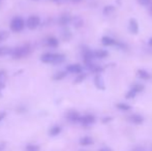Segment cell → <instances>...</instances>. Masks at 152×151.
<instances>
[{
    "label": "cell",
    "mask_w": 152,
    "mask_h": 151,
    "mask_svg": "<svg viewBox=\"0 0 152 151\" xmlns=\"http://www.w3.org/2000/svg\"><path fill=\"white\" fill-rule=\"evenodd\" d=\"M25 27V21L21 17H15L10 21V28L12 32H21Z\"/></svg>",
    "instance_id": "3"
},
{
    "label": "cell",
    "mask_w": 152,
    "mask_h": 151,
    "mask_svg": "<svg viewBox=\"0 0 152 151\" xmlns=\"http://www.w3.org/2000/svg\"><path fill=\"white\" fill-rule=\"evenodd\" d=\"M40 60L44 63H52V64H61L64 60L65 57L63 54H59V53H45L42 55Z\"/></svg>",
    "instance_id": "1"
},
{
    "label": "cell",
    "mask_w": 152,
    "mask_h": 151,
    "mask_svg": "<svg viewBox=\"0 0 152 151\" xmlns=\"http://www.w3.org/2000/svg\"><path fill=\"white\" fill-rule=\"evenodd\" d=\"M79 122H80L83 126H89V125H92L94 122H95V117H94V115H92V114L84 115V116H81Z\"/></svg>",
    "instance_id": "5"
},
{
    "label": "cell",
    "mask_w": 152,
    "mask_h": 151,
    "mask_svg": "<svg viewBox=\"0 0 152 151\" xmlns=\"http://www.w3.org/2000/svg\"><path fill=\"white\" fill-rule=\"evenodd\" d=\"M132 90L134 91L136 93H139V92H142L144 90V85L142 84H134L132 86Z\"/></svg>",
    "instance_id": "24"
},
{
    "label": "cell",
    "mask_w": 152,
    "mask_h": 151,
    "mask_svg": "<svg viewBox=\"0 0 152 151\" xmlns=\"http://www.w3.org/2000/svg\"><path fill=\"white\" fill-rule=\"evenodd\" d=\"M98 151H113V150L111 149L110 147H102V148H100Z\"/></svg>",
    "instance_id": "34"
},
{
    "label": "cell",
    "mask_w": 152,
    "mask_h": 151,
    "mask_svg": "<svg viewBox=\"0 0 152 151\" xmlns=\"http://www.w3.org/2000/svg\"><path fill=\"white\" fill-rule=\"evenodd\" d=\"M85 78H86V74H84V73L78 74L77 78L75 79V83H76V84H79V83H82L83 81L85 80Z\"/></svg>",
    "instance_id": "26"
},
{
    "label": "cell",
    "mask_w": 152,
    "mask_h": 151,
    "mask_svg": "<svg viewBox=\"0 0 152 151\" xmlns=\"http://www.w3.org/2000/svg\"><path fill=\"white\" fill-rule=\"evenodd\" d=\"M136 95H137V93L134 92V91H132V89H130V90L128 91L127 93H126L125 97H126V98H127V99H132V98H134V97L136 96Z\"/></svg>",
    "instance_id": "29"
},
{
    "label": "cell",
    "mask_w": 152,
    "mask_h": 151,
    "mask_svg": "<svg viewBox=\"0 0 152 151\" xmlns=\"http://www.w3.org/2000/svg\"><path fill=\"white\" fill-rule=\"evenodd\" d=\"M10 36V32H7V31H0V42H2V40H5L6 38H8Z\"/></svg>",
    "instance_id": "28"
},
{
    "label": "cell",
    "mask_w": 152,
    "mask_h": 151,
    "mask_svg": "<svg viewBox=\"0 0 152 151\" xmlns=\"http://www.w3.org/2000/svg\"><path fill=\"white\" fill-rule=\"evenodd\" d=\"M128 28H129V31L132 33V34H137V33L139 32L138 22H137L134 19H130V20H129V25H128Z\"/></svg>",
    "instance_id": "9"
},
{
    "label": "cell",
    "mask_w": 152,
    "mask_h": 151,
    "mask_svg": "<svg viewBox=\"0 0 152 151\" xmlns=\"http://www.w3.org/2000/svg\"><path fill=\"white\" fill-rule=\"evenodd\" d=\"M5 146H6V144L4 143V142L3 143H0V150H3L4 148H5Z\"/></svg>",
    "instance_id": "35"
},
{
    "label": "cell",
    "mask_w": 152,
    "mask_h": 151,
    "mask_svg": "<svg viewBox=\"0 0 152 151\" xmlns=\"http://www.w3.org/2000/svg\"><path fill=\"white\" fill-rule=\"evenodd\" d=\"M72 21L76 28H80V27H82L83 24H84V21H83V19L81 18V17H76V18L72 19Z\"/></svg>",
    "instance_id": "16"
},
{
    "label": "cell",
    "mask_w": 152,
    "mask_h": 151,
    "mask_svg": "<svg viewBox=\"0 0 152 151\" xmlns=\"http://www.w3.org/2000/svg\"><path fill=\"white\" fill-rule=\"evenodd\" d=\"M114 10H115V7H114V6L108 5V6H106V7L104 8L102 12H104V16H110V15L112 14V12H114Z\"/></svg>",
    "instance_id": "23"
},
{
    "label": "cell",
    "mask_w": 152,
    "mask_h": 151,
    "mask_svg": "<svg viewBox=\"0 0 152 151\" xmlns=\"http://www.w3.org/2000/svg\"><path fill=\"white\" fill-rule=\"evenodd\" d=\"M129 121H132V123H134V124H141V123H143V121H144V118H143V116H141V115L139 114H132V116H129Z\"/></svg>",
    "instance_id": "13"
},
{
    "label": "cell",
    "mask_w": 152,
    "mask_h": 151,
    "mask_svg": "<svg viewBox=\"0 0 152 151\" xmlns=\"http://www.w3.org/2000/svg\"><path fill=\"white\" fill-rule=\"evenodd\" d=\"M138 2L141 4V5L146 6V5H149V4L151 3V0H138Z\"/></svg>",
    "instance_id": "30"
},
{
    "label": "cell",
    "mask_w": 152,
    "mask_h": 151,
    "mask_svg": "<svg viewBox=\"0 0 152 151\" xmlns=\"http://www.w3.org/2000/svg\"><path fill=\"white\" fill-rule=\"evenodd\" d=\"M149 12H150V15L152 16V4H151V6H150V9H149Z\"/></svg>",
    "instance_id": "38"
},
{
    "label": "cell",
    "mask_w": 152,
    "mask_h": 151,
    "mask_svg": "<svg viewBox=\"0 0 152 151\" xmlns=\"http://www.w3.org/2000/svg\"><path fill=\"white\" fill-rule=\"evenodd\" d=\"M46 44L50 48H57L59 44V40L55 36H49L46 39Z\"/></svg>",
    "instance_id": "11"
},
{
    "label": "cell",
    "mask_w": 152,
    "mask_h": 151,
    "mask_svg": "<svg viewBox=\"0 0 152 151\" xmlns=\"http://www.w3.org/2000/svg\"><path fill=\"white\" fill-rule=\"evenodd\" d=\"M79 143L82 146H90L93 144V139H92L91 137H83L80 139Z\"/></svg>",
    "instance_id": "15"
},
{
    "label": "cell",
    "mask_w": 152,
    "mask_h": 151,
    "mask_svg": "<svg viewBox=\"0 0 152 151\" xmlns=\"http://www.w3.org/2000/svg\"><path fill=\"white\" fill-rule=\"evenodd\" d=\"M102 42L104 46H112V44H115V40L113 38H111L110 36H104L102 38Z\"/></svg>",
    "instance_id": "17"
},
{
    "label": "cell",
    "mask_w": 152,
    "mask_h": 151,
    "mask_svg": "<svg viewBox=\"0 0 152 151\" xmlns=\"http://www.w3.org/2000/svg\"><path fill=\"white\" fill-rule=\"evenodd\" d=\"M72 18L68 14H64V15H62V16H60V18H59V20H58V23L61 26H66V25H68L72 22Z\"/></svg>",
    "instance_id": "8"
},
{
    "label": "cell",
    "mask_w": 152,
    "mask_h": 151,
    "mask_svg": "<svg viewBox=\"0 0 152 151\" xmlns=\"http://www.w3.org/2000/svg\"><path fill=\"white\" fill-rule=\"evenodd\" d=\"M29 53H30V48H29V46L25 44V46H21L18 47V48L12 49L10 55H12V57L14 59H22L28 56Z\"/></svg>",
    "instance_id": "2"
},
{
    "label": "cell",
    "mask_w": 152,
    "mask_h": 151,
    "mask_svg": "<svg viewBox=\"0 0 152 151\" xmlns=\"http://www.w3.org/2000/svg\"><path fill=\"white\" fill-rule=\"evenodd\" d=\"M148 44H149V46H151V47H152V37L150 38V40H149Z\"/></svg>",
    "instance_id": "37"
},
{
    "label": "cell",
    "mask_w": 152,
    "mask_h": 151,
    "mask_svg": "<svg viewBox=\"0 0 152 151\" xmlns=\"http://www.w3.org/2000/svg\"><path fill=\"white\" fill-rule=\"evenodd\" d=\"M4 76H5V71H3V69H2V71H0V82H3V81H2V79L4 78Z\"/></svg>",
    "instance_id": "31"
},
{
    "label": "cell",
    "mask_w": 152,
    "mask_h": 151,
    "mask_svg": "<svg viewBox=\"0 0 152 151\" xmlns=\"http://www.w3.org/2000/svg\"><path fill=\"white\" fill-rule=\"evenodd\" d=\"M25 149H26V151H39L40 147L36 144H28Z\"/></svg>",
    "instance_id": "25"
},
{
    "label": "cell",
    "mask_w": 152,
    "mask_h": 151,
    "mask_svg": "<svg viewBox=\"0 0 152 151\" xmlns=\"http://www.w3.org/2000/svg\"><path fill=\"white\" fill-rule=\"evenodd\" d=\"M111 120H112V118H110V117H109V118H104V119H102V122L107 123V122H109V121H111Z\"/></svg>",
    "instance_id": "36"
},
{
    "label": "cell",
    "mask_w": 152,
    "mask_h": 151,
    "mask_svg": "<svg viewBox=\"0 0 152 151\" xmlns=\"http://www.w3.org/2000/svg\"><path fill=\"white\" fill-rule=\"evenodd\" d=\"M93 55H94V58L102 59L109 56V52L106 50H96L93 52Z\"/></svg>",
    "instance_id": "14"
},
{
    "label": "cell",
    "mask_w": 152,
    "mask_h": 151,
    "mask_svg": "<svg viewBox=\"0 0 152 151\" xmlns=\"http://www.w3.org/2000/svg\"><path fill=\"white\" fill-rule=\"evenodd\" d=\"M117 109L121 110V111H129L130 109H132V107H130L129 105H126V104H123V103H119L116 105Z\"/></svg>",
    "instance_id": "22"
},
{
    "label": "cell",
    "mask_w": 152,
    "mask_h": 151,
    "mask_svg": "<svg viewBox=\"0 0 152 151\" xmlns=\"http://www.w3.org/2000/svg\"><path fill=\"white\" fill-rule=\"evenodd\" d=\"M94 84H95L96 88L100 89V90H104V80H102V76L100 75H96L94 77Z\"/></svg>",
    "instance_id": "10"
},
{
    "label": "cell",
    "mask_w": 152,
    "mask_h": 151,
    "mask_svg": "<svg viewBox=\"0 0 152 151\" xmlns=\"http://www.w3.org/2000/svg\"><path fill=\"white\" fill-rule=\"evenodd\" d=\"M81 151H85V150H81Z\"/></svg>",
    "instance_id": "40"
},
{
    "label": "cell",
    "mask_w": 152,
    "mask_h": 151,
    "mask_svg": "<svg viewBox=\"0 0 152 151\" xmlns=\"http://www.w3.org/2000/svg\"><path fill=\"white\" fill-rule=\"evenodd\" d=\"M5 116H6L5 112H0V122H1L4 118H5Z\"/></svg>",
    "instance_id": "33"
},
{
    "label": "cell",
    "mask_w": 152,
    "mask_h": 151,
    "mask_svg": "<svg viewBox=\"0 0 152 151\" xmlns=\"http://www.w3.org/2000/svg\"><path fill=\"white\" fill-rule=\"evenodd\" d=\"M89 69H90L91 71H93L94 74H96V75H99V74L104 71V69H102V66H99V65H97V64H94V63Z\"/></svg>",
    "instance_id": "21"
},
{
    "label": "cell",
    "mask_w": 152,
    "mask_h": 151,
    "mask_svg": "<svg viewBox=\"0 0 152 151\" xmlns=\"http://www.w3.org/2000/svg\"><path fill=\"white\" fill-rule=\"evenodd\" d=\"M137 74H138V76L140 77L141 79H144V80H147V79L150 78V74H149L148 71H144V69H139V71H137Z\"/></svg>",
    "instance_id": "20"
},
{
    "label": "cell",
    "mask_w": 152,
    "mask_h": 151,
    "mask_svg": "<svg viewBox=\"0 0 152 151\" xmlns=\"http://www.w3.org/2000/svg\"><path fill=\"white\" fill-rule=\"evenodd\" d=\"M66 119L70 122H79L81 118V115L78 111H75V110H70L68 111L65 115Z\"/></svg>",
    "instance_id": "6"
},
{
    "label": "cell",
    "mask_w": 152,
    "mask_h": 151,
    "mask_svg": "<svg viewBox=\"0 0 152 151\" xmlns=\"http://www.w3.org/2000/svg\"><path fill=\"white\" fill-rule=\"evenodd\" d=\"M61 131H62V127L60 125H53V126L49 129V136H51V137H56Z\"/></svg>",
    "instance_id": "12"
},
{
    "label": "cell",
    "mask_w": 152,
    "mask_h": 151,
    "mask_svg": "<svg viewBox=\"0 0 152 151\" xmlns=\"http://www.w3.org/2000/svg\"><path fill=\"white\" fill-rule=\"evenodd\" d=\"M66 77V71H58L53 76V80L54 81H61Z\"/></svg>",
    "instance_id": "19"
},
{
    "label": "cell",
    "mask_w": 152,
    "mask_h": 151,
    "mask_svg": "<svg viewBox=\"0 0 152 151\" xmlns=\"http://www.w3.org/2000/svg\"><path fill=\"white\" fill-rule=\"evenodd\" d=\"M62 37H63L64 40H68L70 37H72V33H70V31L67 30V29L63 30V32H62Z\"/></svg>",
    "instance_id": "27"
},
{
    "label": "cell",
    "mask_w": 152,
    "mask_h": 151,
    "mask_svg": "<svg viewBox=\"0 0 152 151\" xmlns=\"http://www.w3.org/2000/svg\"><path fill=\"white\" fill-rule=\"evenodd\" d=\"M82 66L80 64H69L66 66V73L70 74H81L82 73Z\"/></svg>",
    "instance_id": "7"
},
{
    "label": "cell",
    "mask_w": 152,
    "mask_h": 151,
    "mask_svg": "<svg viewBox=\"0 0 152 151\" xmlns=\"http://www.w3.org/2000/svg\"><path fill=\"white\" fill-rule=\"evenodd\" d=\"M72 1H74V2H80V1H82V0H72Z\"/></svg>",
    "instance_id": "39"
},
{
    "label": "cell",
    "mask_w": 152,
    "mask_h": 151,
    "mask_svg": "<svg viewBox=\"0 0 152 151\" xmlns=\"http://www.w3.org/2000/svg\"><path fill=\"white\" fill-rule=\"evenodd\" d=\"M132 151H145V148L142 147V146H138V147L134 148V150Z\"/></svg>",
    "instance_id": "32"
},
{
    "label": "cell",
    "mask_w": 152,
    "mask_h": 151,
    "mask_svg": "<svg viewBox=\"0 0 152 151\" xmlns=\"http://www.w3.org/2000/svg\"><path fill=\"white\" fill-rule=\"evenodd\" d=\"M12 48H8V47H1L0 48V56H7V55L12 54Z\"/></svg>",
    "instance_id": "18"
},
{
    "label": "cell",
    "mask_w": 152,
    "mask_h": 151,
    "mask_svg": "<svg viewBox=\"0 0 152 151\" xmlns=\"http://www.w3.org/2000/svg\"><path fill=\"white\" fill-rule=\"evenodd\" d=\"M40 25V18L38 16H30L25 22V26L30 30H34Z\"/></svg>",
    "instance_id": "4"
}]
</instances>
